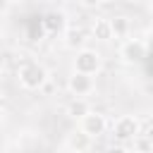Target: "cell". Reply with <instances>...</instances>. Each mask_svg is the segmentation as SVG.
Returning <instances> with one entry per match:
<instances>
[{"instance_id":"obj_1","label":"cell","mask_w":153,"mask_h":153,"mask_svg":"<svg viewBox=\"0 0 153 153\" xmlns=\"http://www.w3.org/2000/svg\"><path fill=\"white\" fill-rule=\"evenodd\" d=\"M17 76H19L22 88H26V91H38V88H43L45 81H48V72H45V67L38 65V62H33V60L22 62L19 69H17Z\"/></svg>"},{"instance_id":"obj_2","label":"cell","mask_w":153,"mask_h":153,"mask_svg":"<svg viewBox=\"0 0 153 153\" xmlns=\"http://www.w3.org/2000/svg\"><path fill=\"white\" fill-rule=\"evenodd\" d=\"M120 57H122L127 65H139V62H143V60L148 57V45H146V41H141V38H127V41H122V45H120Z\"/></svg>"},{"instance_id":"obj_3","label":"cell","mask_w":153,"mask_h":153,"mask_svg":"<svg viewBox=\"0 0 153 153\" xmlns=\"http://www.w3.org/2000/svg\"><path fill=\"white\" fill-rule=\"evenodd\" d=\"M100 65H103L100 53H98V50H91V48L79 50L76 57H74V72L86 74V76H93V74L100 69Z\"/></svg>"},{"instance_id":"obj_4","label":"cell","mask_w":153,"mask_h":153,"mask_svg":"<svg viewBox=\"0 0 153 153\" xmlns=\"http://www.w3.org/2000/svg\"><path fill=\"white\" fill-rule=\"evenodd\" d=\"M112 136H115L122 146H124L127 141H134V139L139 136V120L131 117V115H122V117H117L115 124H112Z\"/></svg>"},{"instance_id":"obj_5","label":"cell","mask_w":153,"mask_h":153,"mask_svg":"<svg viewBox=\"0 0 153 153\" xmlns=\"http://www.w3.org/2000/svg\"><path fill=\"white\" fill-rule=\"evenodd\" d=\"M79 129H81L86 136L98 139V136H103V134H105V129H108V120H105V115H100V112L91 110V112L79 122Z\"/></svg>"},{"instance_id":"obj_6","label":"cell","mask_w":153,"mask_h":153,"mask_svg":"<svg viewBox=\"0 0 153 153\" xmlns=\"http://www.w3.org/2000/svg\"><path fill=\"white\" fill-rule=\"evenodd\" d=\"M93 88H96V81H93V76H86V74L72 72V76L67 79V91H69L74 98H84V96L93 93Z\"/></svg>"},{"instance_id":"obj_7","label":"cell","mask_w":153,"mask_h":153,"mask_svg":"<svg viewBox=\"0 0 153 153\" xmlns=\"http://www.w3.org/2000/svg\"><path fill=\"white\" fill-rule=\"evenodd\" d=\"M108 22H110V33H112V38H129V33H131V19L127 17V14H115V17H108Z\"/></svg>"},{"instance_id":"obj_8","label":"cell","mask_w":153,"mask_h":153,"mask_svg":"<svg viewBox=\"0 0 153 153\" xmlns=\"http://www.w3.org/2000/svg\"><path fill=\"white\" fill-rule=\"evenodd\" d=\"M62 43H65V48H69V50H84V43H86V31L84 29H79V26H69V29H65V38H62Z\"/></svg>"},{"instance_id":"obj_9","label":"cell","mask_w":153,"mask_h":153,"mask_svg":"<svg viewBox=\"0 0 153 153\" xmlns=\"http://www.w3.org/2000/svg\"><path fill=\"white\" fill-rule=\"evenodd\" d=\"M65 19H67L65 12H60V10L55 12V10H53V12H45V14H43L41 24H43V29H45L48 33H60V31H65Z\"/></svg>"},{"instance_id":"obj_10","label":"cell","mask_w":153,"mask_h":153,"mask_svg":"<svg viewBox=\"0 0 153 153\" xmlns=\"http://www.w3.org/2000/svg\"><path fill=\"white\" fill-rule=\"evenodd\" d=\"M91 143H93V139L86 136L81 129H74V131L67 136V148L74 151V153H86V151L91 148Z\"/></svg>"},{"instance_id":"obj_11","label":"cell","mask_w":153,"mask_h":153,"mask_svg":"<svg viewBox=\"0 0 153 153\" xmlns=\"http://www.w3.org/2000/svg\"><path fill=\"white\" fill-rule=\"evenodd\" d=\"M91 33H93V38H98V41H110L112 33H110V22H108V17H96V22H93V26H91Z\"/></svg>"},{"instance_id":"obj_12","label":"cell","mask_w":153,"mask_h":153,"mask_svg":"<svg viewBox=\"0 0 153 153\" xmlns=\"http://www.w3.org/2000/svg\"><path fill=\"white\" fill-rule=\"evenodd\" d=\"M88 112H91V108H88V103H86L84 98H74V100L67 105V115H69L72 120H79V122H81Z\"/></svg>"},{"instance_id":"obj_13","label":"cell","mask_w":153,"mask_h":153,"mask_svg":"<svg viewBox=\"0 0 153 153\" xmlns=\"http://www.w3.org/2000/svg\"><path fill=\"white\" fill-rule=\"evenodd\" d=\"M134 151H136V153H153V146H151V141H148L143 134H139V136L134 139Z\"/></svg>"},{"instance_id":"obj_14","label":"cell","mask_w":153,"mask_h":153,"mask_svg":"<svg viewBox=\"0 0 153 153\" xmlns=\"http://www.w3.org/2000/svg\"><path fill=\"white\" fill-rule=\"evenodd\" d=\"M105 153H129V151H127V148H124L122 143H112V146H110V148H108Z\"/></svg>"},{"instance_id":"obj_15","label":"cell","mask_w":153,"mask_h":153,"mask_svg":"<svg viewBox=\"0 0 153 153\" xmlns=\"http://www.w3.org/2000/svg\"><path fill=\"white\" fill-rule=\"evenodd\" d=\"M143 136H146V139H148V141H151V146H153V127H148V131H146V134H143Z\"/></svg>"},{"instance_id":"obj_16","label":"cell","mask_w":153,"mask_h":153,"mask_svg":"<svg viewBox=\"0 0 153 153\" xmlns=\"http://www.w3.org/2000/svg\"><path fill=\"white\" fill-rule=\"evenodd\" d=\"M146 45H151V48H153V29L148 31V43H146Z\"/></svg>"},{"instance_id":"obj_17","label":"cell","mask_w":153,"mask_h":153,"mask_svg":"<svg viewBox=\"0 0 153 153\" xmlns=\"http://www.w3.org/2000/svg\"><path fill=\"white\" fill-rule=\"evenodd\" d=\"M2 120H5V117H2V110H0V127H2Z\"/></svg>"},{"instance_id":"obj_18","label":"cell","mask_w":153,"mask_h":153,"mask_svg":"<svg viewBox=\"0 0 153 153\" xmlns=\"http://www.w3.org/2000/svg\"><path fill=\"white\" fill-rule=\"evenodd\" d=\"M151 10H153V2H151Z\"/></svg>"}]
</instances>
